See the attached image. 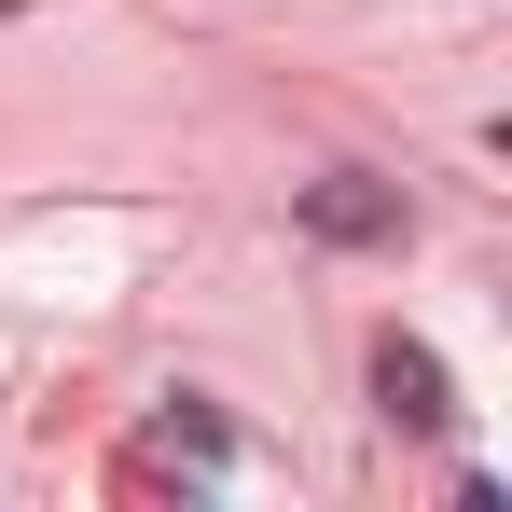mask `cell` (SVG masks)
Instances as JSON below:
<instances>
[{
	"mask_svg": "<svg viewBox=\"0 0 512 512\" xmlns=\"http://www.w3.org/2000/svg\"><path fill=\"white\" fill-rule=\"evenodd\" d=\"M305 236H319V250H388V236H402V194L333 167V180H305Z\"/></svg>",
	"mask_w": 512,
	"mask_h": 512,
	"instance_id": "6da1fadb",
	"label": "cell"
},
{
	"mask_svg": "<svg viewBox=\"0 0 512 512\" xmlns=\"http://www.w3.org/2000/svg\"><path fill=\"white\" fill-rule=\"evenodd\" d=\"M374 402H388V429H443V416H457V388H443V360H429L416 333L374 346Z\"/></svg>",
	"mask_w": 512,
	"mask_h": 512,
	"instance_id": "7a4b0ae2",
	"label": "cell"
},
{
	"mask_svg": "<svg viewBox=\"0 0 512 512\" xmlns=\"http://www.w3.org/2000/svg\"><path fill=\"white\" fill-rule=\"evenodd\" d=\"M167 443H180V457H222V443H236V429L208 416V402H167Z\"/></svg>",
	"mask_w": 512,
	"mask_h": 512,
	"instance_id": "3957f363",
	"label": "cell"
}]
</instances>
